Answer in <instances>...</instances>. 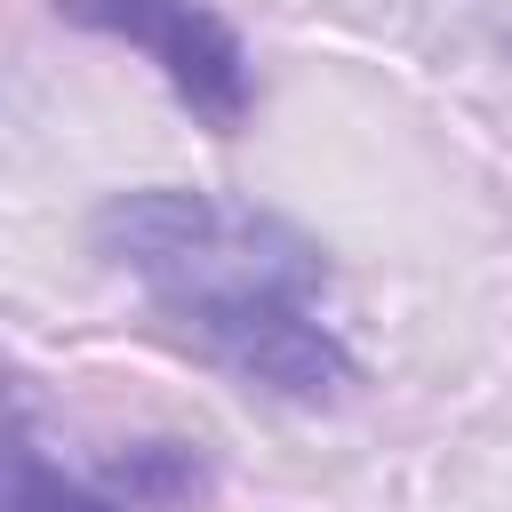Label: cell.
Wrapping results in <instances>:
<instances>
[{
  "instance_id": "obj_1",
  "label": "cell",
  "mask_w": 512,
  "mask_h": 512,
  "mask_svg": "<svg viewBox=\"0 0 512 512\" xmlns=\"http://www.w3.org/2000/svg\"><path fill=\"white\" fill-rule=\"evenodd\" d=\"M88 240L232 384L288 408H336L360 384V360L328 320V256L288 216L192 184H136L96 208Z\"/></svg>"
},
{
  "instance_id": "obj_2",
  "label": "cell",
  "mask_w": 512,
  "mask_h": 512,
  "mask_svg": "<svg viewBox=\"0 0 512 512\" xmlns=\"http://www.w3.org/2000/svg\"><path fill=\"white\" fill-rule=\"evenodd\" d=\"M56 16L136 48L168 80V96L216 136H232L256 104V56L208 0H56Z\"/></svg>"
},
{
  "instance_id": "obj_3",
  "label": "cell",
  "mask_w": 512,
  "mask_h": 512,
  "mask_svg": "<svg viewBox=\"0 0 512 512\" xmlns=\"http://www.w3.org/2000/svg\"><path fill=\"white\" fill-rule=\"evenodd\" d=\"M208 488H216V464L192 440H128L96 472H72L64 456H48L32 408L8 456V512H192Z\"/></svg>"
}]
</instances>
